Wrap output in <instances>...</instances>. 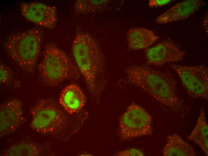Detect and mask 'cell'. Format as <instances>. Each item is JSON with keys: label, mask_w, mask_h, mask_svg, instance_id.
Here are the masks:
<instances>
[{"label": "cell", "mask_w": 208, "mask_h": 156, "mask_svg": "<svg viewBox=\"0 0 208 156\" xmlns=\"http://www.w3.org/2000/svg\"><path fill=\"white\" fill-rule=\"evenodd\" d=\"M11 76L10 70L4 64L1 63L0 65V81L1 83L7 82Z\"/></svg>", "instance_id": "18"}, {"label": "cell", "mask_w": 208, "mask_h": 156, "mask_svg": "<svg viewBox=\"0 0 208 156\" xmlns=\"http://www.w3.org/2000/svg\"><path fill=\"white\" fill-rule=\"evenodd\" d=\"M59 102L66 111L72 114L81 110L85 105V99L80 88L76 84H71L62 90Z\"/></svg>", "instance_id": "12"}, {"label": "cell", "mask_w": 208, "mask_h": 156, "mask_svg": "<svg viewBox=\"0 0 208 156\" xmlns=\"http://www.w3.org/2000/svg\"><path fill=\"white\" fill-rule=\"evenodd\" d=\"M128 47L134 50L146 48L158 39V37L150 29L142 27L130 29L127 32Z\"/></svg>", "instance_id": "13"}, {"label": "cell", "mask_w": 208, "mask_h": 156, "mask_svg": "<svg viewBox=\"0 0 208 156\" xmlns=\"http://www.w3.org/2000/svg\"><path fill=\"white\" fill-rule=\"evenodd\" d=\"M125 72L130 83L144 90L160 103L175 111L184 108L177 94V82L171 73L137 65L127 67Z\"/></svg>", "instance_id": "2"}, {"label": "cell", "mask_w": 208, "mask_h": 156, "mask_svg": "<svg viewBox=\"0 0 208 156\" xmlns=\"http://www.w3.org/2000/svg\"><path fill=\"white\" fill-rule=\"evenodd\" d=\"M163 156H195L196 152L193 147L178 134H174L167 137L166 144L162 151Z\"/></svg>", "instance_id": "14"}, {"label": "cell", "mask_w": 208, "mask_h": 156, "mask_svg": "<svg viewBox=\"0 0 208 156\" xmlns=\"http://www.w3.org/2000/svg\"><path fill=\"white\" fill-rule=\"evenodd\" d=\"M115 155L119 156H142L144 155V154L141 151L138 149L131 148L119 152Z\"/></svg>", "instance_id": "19"}, {"label": "cell", "mask_w": 208, "mask_h": 156, "mask_svg": "<svg viewBox=\"0 0 208 156\" xmlns=\"http://www.w3.org/2000/svg\"><path fill=\"white\" fill-rule=\"evenodd\" d=\"M40 151L35 144L30 143H21L12 146L7 152L8 156H37Z\"/></svg>", "instance_id": "16"}, {"label": "cell", "mask_w": 208, "mask_h": 156, "mask_svg": "<svg viewBox=\"0 0 208 156\" xmlns=\"http://www.w3.org/2000/svg\"><path fill=\"white\" fill-rule=\"evenodd\" d=\"M72 51L89 92L94 97H98L106 80L105 58L97 42L90 34L78 32L73 41Z\"/></svg>", "instance_id": "1"}, {"label": "cell", "mask_w": 208, "mask_h": 156, "mask_svg": "<svg viewBox=\"0 0 208 156\" xmlns=\"http://www.w3.org/2000/svg\"><path fill=\"white\" fill-rule=\"evenodd\" d=\"M30 128L42 134H52L63 130L68 124V118L53 100H39L30 110Z\"/></svg>", "instance_id": "5"}, {"label": "cell", "mask_w": 208, "mask_h": 156, "mask_svg": "<svg viewBox=\"0 0 208 156\" xmlns=\"http://www.w3.org/2000/svg\"><path fill=\"white\" fill-rule=\"evenodd\" d=\"M22 16L27 20L46 28L52 29L57 21L56 8L38 2L21 4Z\"/></svg>", "instance_id": "8"}, {"label": "cell", "mask_w": 208, "mask_h": 156, "mask_svg": "<svg viewBox=\"0 0 208 156\" xmlns=\"http://www.w3.org/2000/svg\"><path fill=\"white\" fill-rule=\"evenodd\" d=\"M174 1L173 0H149L148 2V6L151 8L161 6Z\"/></svg>", "instance_id": "20"}, {"label": "cell", "mask_w": 208, "mask_h": 156, "mask_svg": "<svg viewBox=\"0 0 208 156\" xmlns=\"http://www.w3.org/2000/svg\"><path fill=\"white\" fill-rule=\"evenodd\" d=\"M107 2L106 0H78L75 2L74 8L79 13L87 14L95 11Z\"/></svg>", "instance_id": "17"}, {"label": "cell", "mask_w": 208, "mask_h": 156, "mask_svg": "<svg viewBox=\"0 0 208 156\" xmlns=\"http://www.w3.org/2000/svg\"><path fill=\"white\" fill-rule=\"evenodd\" d=\"M208 13L205 15L203 21V26L206 32L208 33Z\"/></svg>", "instance_id": "21"}, {"label": "cell", "mask_w": 208, "mask_h": 156, "mask_svg": "<svg viewBox=\"0 0 208 156\" xmlns=\"http://www.w3.org/2000/svg\"><path fill=\"white\" fill-rule=\"evenodd\" d=\"M183 87L191 96L208 99V69L204 65L187 66L171 64Z\"/></svg>", "instance_id": "7"}, {"label": "cell", "mask_w": 208, "mask_h": 156, "mask_svg": "<svg viewBox=\"0 0 208 156\" xmlns=\"http://www.w3.org/2000/svg\"><path fill=\"white\" fill-rule=\"evenodd\" d=\"M23 121L22 105L14 99L1 105L0 108V136L2 137L14 132Z\"/></svg>", "instance_id": "10"}, {"label": "cell", "mask_w": 208, "mask_h": 156, "mask_svg": "<svg viewBox=\"0 0 208 156\" xmlns=\"http://www.w3.org/2000/svg\"><path fill=\"white\" fill-rule=\"evenodd\" d=\"M152 121L151 116L144 109L133 103L119 118V135L124 140L150 135Z\"/></svg>", "instance_id": "6"}, {"label": "cell", "mask_w": 208, "mask_h": 156, "mask_svg": "<svg viewBox=\"0 0 208 156\" xmlns=\"http://www.w3.org/2000/svg\"><path fill=\"white\" fill-rule=\"evenodd\" d=\"M41 31L31 29L10 35L4 44L6 50L13 60L26 71L35 70L42 40Z\"/></svg>", "instance_id": "3"}, {"label": "cell", "mask_w": 208, "mask_h": 156, "mask_svg": "<svg viewBox=\"0 0 208 156\" xmlns=\"http://www.w3.org/2000/svg\"><path fill=\"white\" fill-rule=\"evenodd\" d=\"M38 69L42 81L51 86H57L79 75L77 68L66 53L52 43L45 46Z\"/></svg>", "instance_id": "4"}, {"label": "cell", "mask_w": 208, "mask_h": 156, "mask_svg": "<svg viewBox=\"0 0 208 156\" xmlns=\"http://www.w3.org/2000/svg\"><path fill=\"white\" fill-rule=\"evenodd\" d=\"M186 54V51L170 40L160 42L145 51L148 64L158 66L168 63L180 62Z\"/></svg>", "instance_id": "9"}, {"label": "cell", "mask_w": 208, "mask_h": 156, "mask_svg": "<svg viewBox=\"0 0 208 156\" xmlns=\"http://www.w3.org/2000/svg\"><path fill=\"white\" fill-rule=\"evenodd\" d=\"M208 126L204 109L200 112L196 124L188 137V140L194 142L201 149L206 155H208Z\"/></svg>", "instance_id": "15"}, {"label": "cell", "mask_w": 208, "mask_h": 156, "mask_svg": "<svg viewBox=\"0 0 208 156\" xmlns=\"http://www.w3.org/2000/svg\"><path fill=\"white\" fill-rule=\"evenodd\" d=\"M206 3L201 0H187L179 2L158 16L156 22L163 24L186 19Z\"/></svg>", "instance_id": "11"}]
</instances>
